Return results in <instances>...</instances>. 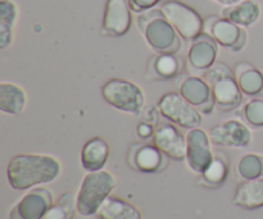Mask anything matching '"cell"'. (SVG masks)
<instances>
[{
  "label": "cell",
  "instance_id": "484cf974",
  "mask_svg": "<svg viewBox=\"0 0 263 219\" xmlns=\"http://www.w3.org/2000/svg\"><path fill=\"white\" fill-rule=\"evenodd\" d=\"M202 182L208 187H220L229 177V162L222 153H216L212 162L202 174Z\"/></svg>",
  "mask_w": 263,
  "mask_h": 219
},
{
  "label": "cell",
  "instance_id": "44dd1931",
  "mask_svg": "<svg viewBox=\"0 0 263 219\" xmlns=\"http://www.w3.org/2000/svg\"><path fill=\"white\" fill-rule=\"evenodd\" d=\"M233 204L247 210L263 208V177L241 182L233 197Z\"/></svg>",
  "mask_w": 263,
  "mask_h": 219
},
{
  "label": "cell",
  "instance_id": "6da1fadb",
  "mask_svg": "<svg viewBox=\"0 0 263 219\" xmlns=\"http://www.w3.org/2000/svg\"><path fill=\"white\" fill-rule=\"evenodd\" d=\"M61 172L62 164L55 156L33 153L18 154L8 163L7 178L12 189L23 191L55 181Z\"/></svg>",
  "mask_w": 263,
  "mask_h": 219
},
{
  "label": "cell",
  "instance_id": "603a6c76",
  "mask_svg": "<svg viewBox=\"0 0 263 219\" xmlns=\"http://www.w3.org/2000/svg\"><path fill=\"white\" fill-rule=\"evenodd\" d=\"M235 76L241 92L246 96L259 97L263 95V72L249 63H239L235 69Z\"/></svg>",
  "mask_w": 263,
  "mask_h": 219
},
{
  "label": "cell",
  "instance_id": "7c38bea8",
  "mask_svg": "<svg viewBox=\"0 0 263 219\" xmlns=\"http://www.w3.org/2000/svg\"><path fill=\"white\" fill-rule=\"evenodd\" d=\"M168 159L154 144H133L127 156L131 168L145 174L163 172L168 166Z\"/></svg>",
  "mask_w": 263,
  "mask_h": 219
},
{
  "label": "cell",
  "instance_id": "7a4b0ae2",
  "mask_svg": "<svg viewBox=\"0 0 263 219\" xmlns=\"http://www.w3.org/2000/svg\"><path fill=\"white\" fill-rule=\"evenodd\" d=\"M136 26L157 54H176L181 48V37L161 9L154 8L139 14Z\"/></svg>",
  "mask_w": 263,
  "mask_h": 219
},
{
  "label": "cell",
  "instance_id": "ffe728a7",
  "mask_svg": "<svg viewBox=\"0 0 263 219\" xmlns=\"http://www.w3.org/2000/svg\"><path fill=\"white\" fill-rule=\"evenodd\" d=\"M261 5L257 0H241L230 7H223L221 15L241 27L254 25L261 17Z\"/></svg>",
  "mask_w": 263,
  "mask_h": 219
},
{
  "label": "cell",
  "instance_id": "277c9868",
  "mask_svg": "<svg viewBox=\"0 0 263 219\" xmlns=\"http://www.w3.org/2000/svg\"><path fill=\"white\" fill-rule=\"evenodd\" d=\"M207 81L212 89L216 107L223 112L236 109L243 102L241 92L235 73L225 63H216L207 71Z\"/></svg>",
  "mask_w": 263,
  "mask_h": 219
},
{
  "label": "cell",
  "instance_id": "7402d4cb",
  "mask_svg": "<svg viewBox=\"0 0 263 219\" xmlns=\"http://www.w3.org/2000/svg\"><path fill=\"white\" fill-rule=\"evenodd\" d=\"M20 8L14 0H0V49H7L14 40Z\"/></svg>",
  "mask_w": 263,
  "mask_h": 219
},
{
  "label": "cell",
  "instance_id": "f1b7e54d",
  "mask_svg": "<svg viewBox=\"0 0 263 219\" xmlns=\"http://www.w3.org/2000/svg\"><path fill=\"white\" fill-rule=\"evenodd\" d=\"M162 2L163 0H128V5H130L131 10L134 13L141 14V13H145L148 10L154 9Z\"/></svg>",
  "mask_w": 263,
  "mask_h": 219
},
{
  "label": "cell",
  "instance_id": "8fae6325",
  "mask_svg": "<svg viewBox=\"0 0 263 219\" xmlns=\"http://www.w3.org/2000/svg\"><path fill=\"white\" fill-rule=\"evenodd\" d=\"M210 135L202 128H192L186 135V161L190 171L202 174L212 162L215 153L211 148Z\"/></svg>",
  "mask_w": 263,
  "mask_h": 219
},
{
  "label": "cell",
  "instance_id": "83f0119b",
  "mask_svg": "<svg viewBox=\"0 0 263 219\" xmlns=\"http://www.w3.org/2000/svg\"><path fill=\"white\" fill-rule=\"evenodd\" d=\"M244 120L254 128L263 127V99L254 97L249 100L243 109Z\"/></svg>",
  "mask_w": 263,
  "mask_h": 219
},
{
  "label": "cell",
  "instance_id": "9c48e42d",
  "mask_svg": "<svg viewBox=\"0 0 263 219\" xmlns=\"http://www.w3.org/2000/svg\"><path fill=\"white\" fill-rule=\"evenodd\" d=\"M208 135L211 143L221 148L243 149L247 148L252 140V132L248 126L243 121L235 118L212 126Z\"/></svg>",
  "mask_w": 263,
  "mask_h": 219
},
{
  "label": "cell",
  "instance_id": "cb8c5ba5",
  "mask_svg": "<svg viewBox=\"0 0 263 219\" xmlns=\"http://www.w3.org/2000/svg\"><path fill=\"white\" fill-rule=\"evenodd\" d=\"M99 219H143L138 208L117 196H109L97 213Z\"/></svg>",
  "mask_w": 263,
  "mask_h": 219
},
{
  "label": "cell",
  "instance_id": "8992f818",
  "mask_svg": "<svg viewBox=\"0 0 263 219\" xmlns=\"http://www.w3.org/2000/svg\"><path fill=\"white\" fill-rule=\"evenodd\" d=\"M161 10L184 40L193 41L204 32V19L190 5L180 0H167L162 3Z\"/></svg>",
  "mask_w": 263,
  "mask_h": 219
},
{
  "label": "cell",
  "instance_id": "5b68a950",
  "mask_svg": "<svg viewBox=\"0 0 263 219\" xmlns=\"http://www.w3.org/2000/svg\"><path fill=\"white\" fill-rule=\"evenodd\" d=\"M102 96L110 107L131 115L140 114L145 105V92L136 82L112 78L100 89Z\"/></svg>",
  "mask_w": 263,
  "mask_h": 219
},
{
  "label": "cell",
  "instance_id": "30bf717a",
  "mask_svg": "<svg viewBox=\"0 0 263 219\" xmlns=\"http://www.w3.org/2000/svg\"><path fill=\"white\" fill-rule=\"evenodd\" d=\"M54 202L50 190L33 187L15 203L9 212V219H43Z\"/></svg>",
  "mask_w": 263,
  "mask_h": 219
},
{
  "label": "cell",
  "instance_id": "ba28073f",
  "mask_svg": "<svg viewBox=\"0 0 263 219\" xmlns=\"http://www.w3.org/2000/svg\"><path fill=\"white\" fill-rule=\"evenodd\" d=\"M204 32L212 36L218 45L233 53L243 50L247 45L248 35L246 28L226 19L222 15H211L204 21Z\"/></svg>",
  "mask_w": 263,
  "mask_h": 219
},
{
  "label": "cell",
  "instance_id": "d4e9b609",
  "mask_svg": "<svg viewBox=\"0 0 263 219\" xmlns=\"http://www.w3.org/2000/svg\"><path fill=\"white\" fill-rule=\"evenodd\" d=\"M234 173L241 181L263 177V156L256 153L241 155L234 164Z\"/></svg>",
  "mask_w": 263,
  "mask_h": 219
},
{
  "label": "cell",
  "instance_id": "52a82bcc",
  "mask_svg": "<svg viewBox=\"0 0 263 219\" xmlns=\"http://www.w3.org/2000/svg\"><path fill=\"white\" fill-rule=\"evenodd\" d=\"M158 110L162 117L180 127L197 128L202 125L203 114L181 94L167 92L159 99Z\"/></svg>",
  "mask_w": 263,
  "mask_h": 219
},
{
  "label": "cell",
  "instance_id": "d6986e66",
  "mask_svg": "<svg viewBox=\"0 0 263 219\" xmlns=\"http://www.w3.org/2000/svg\"><path fill=\"white\" fill-rule=\"evenodd\" d=\"M27 94L20 85L10 81L0 82V112L7 115H18L26 109Z\"/></svg>",
  "mask_w": 263,
  "mask_h": 219
},
{
  "label": "cell",
  "instance_id": "9a60e30c",
  "mask_svg": "<svg viewBox=\"0 0 263 219\" xmlns=\"http://www.w3.org/2000/svg\"><path fill=\"white\" fill-rule=\"evenodd\" d=\"M180 94L190 104L194 105L203 115L212 114L213 109L216 108L211 85L208 84L207 79L202 78V77H186L180 86Z\"/></svg>",
  "mask_w": 263,
  "mask_h": 219
},
{
  "label": "cell",
  "instance_id": "4316f807",
  "mask_svg": "<svg viewBox=\"0 0 263 219\" xmlns=\"http://www.w3.org/2000/svg\"><path fill=\"white\" fill-rule=\"evenodd\" d=\"M76 213V195L72 192H66L54 202L43 219H73Z\"/></svg>",
  "mask_w": 263,
  "mask_h": 219
},
{
  "label": "cell",
  "instance_id": "5bb4252c",
  "mask_svg": "<svg viewBox=\"0 0 263 219\" xmlns=\"http://www.w3.org/2000/svg\"><path fill=\"white\" fill-rule=\"evenodd\" d=\"M153 144L170 159L180 162L186 158V136L174 123H159L154 130Z\"/></svg>",
  "mask_w": 263,
  "mask_h": 219
},
{
  "label": "cell",
  "instance_id": "f546056e",
  "mask_svg": "<svg viewBox=\"0 0 263 219\" xmlns=\"http://www.w3.org/2000/svg\"><path fill=\"white\" fill-rule=\"evenodd\" d=\"M154 130H156V128L153 127L152 123L144 121V122H140L138 125V127H136V133H138L139 137L143 138V140H149V138H153Z\"/></svg>",
  "mask_w": 263,
  "mask_h": 219
},
{
  "label": "cell",
  "instance_id": "ac0fdd59",
  "mask_svg": "<svg viewBox=\"0 0 263 219\" xmlns=\"http://www.w3.org/2000/svg\"><path fill=\"white\" fill-rule=\"evenodd\" d=\"M181 61L175 54H157L152 56L146 68L149 81H168L181 71Z\"/></svg>",
  "mask_w": 263,
  "mask_h": 219
},
{
  "label": "cell",
  "instance_id": "2e32d148",
  "mask_svg": "<svg viewBox=\"0 0 263 219\" xmlns=\"http://www.w3.org/2000/svg\"><path fill=\"white\" fill-rule=\"evenodd\" d=\"M218 44L212 36L203 32L190 44L187 51V64L197 71H208L216 64Z\"/></svg>",
  "mask_w": 263,
  "mask_h": 219
},
{
  "label": "cell",
  "instance_id": "3957f363",
  "mask_svg": "<svg viewBox=\"0 0 263 219\" xmlns=\"http://www.w3.org/2000/svg\"><path fill=\"white\" fill-rule=\"evenodd\" d=\"M116 185V177L105 169L87 172L76 194L77 213L86 218L97 215L105 200L112 196Z\"/></svg>",
  "mask_w": 263,
  "mask_h": 219
},
{
  "label": "cell",
  "instance_id": "4dcf8cb0",
  "mask_svg": "<svg viewBox=\"0 0 263 219\" xmlns=\"http://www.w3.org/2000/svg\"><path fill=\"white\" fill-rule=\"evenodd\" d=\"M215 3H217V4L222 5V7H230V5H234L236 4V3L241 2V0H213Z\"/></svg>",
  "mask_w": 263,
  "mask_h": 219
},
{
  "label": "cell",
  "instance_id": "4fadbf2b",
  "mask_svg": "<svg viewBox=\"0 0 263 219\" xmlns=\"http://www.w3.org/2000/svg\"><path fill=\"white\" fill-rule=\"evenodd\" d=\"M133 26V10L128 0H107L102 22V33L108 37H122Z\"/></svg>",
  "mask_w": 263,
  "mask_h": 219
},
{
  "label": "cell",
  "instance_id": "e0dca14e",
  "mask_svg": "<svg viewBox=\"0 0 263 219\" xmlns=\"http://www.w3.org/2000/svg\"><path fill=\"white\" fill-rule=\"evenodd\" d=\"M109 144L103 137L95 136L85 143L81 150L82 168L87 172H98L104 169L109 159Z\"/></svg>",
  "mask_w": 263,
  "mask_h": 219
}]
</instances>
